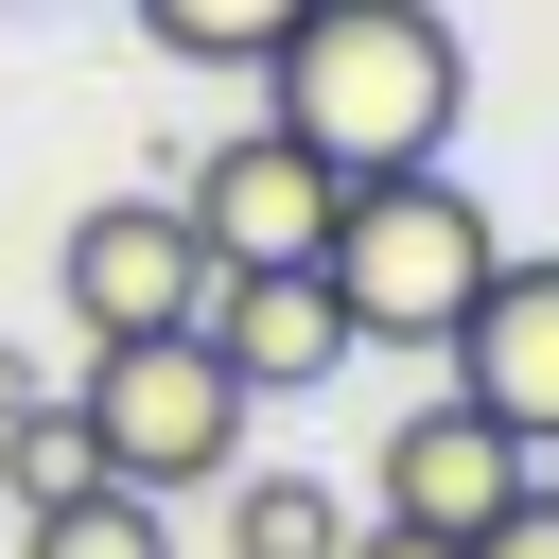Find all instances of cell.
<instances>
[{"mask_svg":"<svg viewBox=\"0 0 559 559\" xmlns=\"http://www.w3.org/2000/svg\"><path fill=\"white\" fill-rule=\"evenodd\" d=\"M332 559H472V542H437V524H384V507H367V524H349Z\"/></svg>","mask_w":559,"mask_h":559,"instance_id":"5bb4252c","label":"cell"},{"mask_svg":"<svg viewBox=\"0 0 559 559\" xmlns=\"http://www.w3.org/2000/svg\"><path fill=\"white\" fill-rule=\"evenodd\" d=\"M192 332L227 349V384H245V402H314V384L367 349V332H349V297H332V262H210Z\"/></svg>","mask_w":559,"mask_h":559,"instance_id":"5b68a950","label":"cell"},{"mask_svg":"<svg viewBox=\"0 0 559 559\" xmlns=\"http://www.w3.org/2000/svg\"><path fill=\"white\" fill-rule=\"evenodd\" d=\"M52 297H70L87 332H157V314H192V297H210V245H192V210H175V192H105V210H70Z\"/></svg>","mask_w":559,"mask_h":559,"instance_id":"8992f818","label":"cell"},{"mask_svg":"<svg viewBox=\"0 0 559 559\" xmlns=\"http://www.w3.org/2000/svg\"><path fill=\"white\" fill-rule=\"evenodd\" d=\"M314 262H332V297H349L367 349H454V314H472V280L507 245H489V210H472L454 157H402V175H349L332 192V245Z\"/></svg>","mask_w":559,"mask_h":559,"instance_id":"7a4b0ae2","label":"cell"},{"mask_svg":"<svg viewBox=\"0 0 559 559\" xmlns=\"http://www.w3.org/2000/svg\"><path fill=\"white\" fill-rule=\"evenodd\" d=\"M332 542H349V507L314 472H227V559H332Z\"/></svg>","mask_w":559,"mask_h":559,"instance_id":"30bf717a","label":"cell"},{"mask_svg":"<svg viewBox=\"0 0 559 559\" xmlns=\"http://www.w3.org/2000/svg\"><path fill=\"white\" fill-rule=\"evenodd\" d=\"M17 559H175V524H157V489H122V472H87V489H52V507H17Z\"/></svg>","mask_w":559,"mask_h":559,"instance_id":"9c48e42d","label":"cell"},{"mask_svg":"<svg viewBox=\"0 0 559 559\" xmlns=\"http://www.w3.org/2000/svg\"><path fill=\"white\" fill-rule=\"evenodd\" d=\"M87 472H105V437H87V402H70V384L0 419V489H17V507H52V489H87Z\"/></svg>","mask_w":559,"mask_h":559,"instance_id":"7c38bea8","label":"cell"},{"mask_svg":"<svg viewBox=\"0 0 559 559\" xmlns=\"http://www.w3.org/2000/svg\"><path fill=\"white\" fill-rule=\"evenodd\" d=\"M332 192H349V175H332L314 140H280V122H227V140L175 175V210H192L210 262H314V245H332Z\"/></svg>","mask_w":559,"mask_h":559,"instance_id":"277c9868","label":"cell"},{"mask_svg":"<svg viewBox=\"0 0 559 559\" xmlns=\"http://www.w3.org/2000/svg\"><path fill=\"white\" fill-rule=\"evenodd\" d=\"M454 384H472L524 454H559V262H489V280H472V314H454Z\"/></svg>","mask_w":559,"mask_h":559,"instance_id":"ba28073f","label":"cell"},{"mask_svg":"<svg viewBox=\"0 0 559 559\" xmlns=\"http://www.w3.org/2000/svg\"><path fill=\"white\" fill-rule=\"evenodd\" d=\"M17 402H52V367H35V349H0V419H17Z\"/></svg>","mask_w":559,"mask_h":559,"instance_id":"9a60e30c","label":"cell"},{"mask_svg":"<svg viewBox=\"0 0 559 559\" xmlns=\"http://www.w3.org/2000/svg\"><path fill=\"white\" fill-rule=\"evenodd\" d=\"M87 437H105V472L122 489H227V454H245V384H227V349L192 332V314H157V332H87Z\"/></svg>","mask_w":559,"mask_h":559,"instance_id":"3957f363","label":"cell"},{"mask_svg":"<svg viewBox=\"0 0 559 559\" xmlns=\"http://www.w3.org/2000/svg\"><path fill=\"white\" fill-rule=\"evenodd\" d=\"M122 17H140V35L175 52V70H262L297 0H122Z\"/></svg>","mask_w":559,"mask_h":559,"instance_id":"8fae6325","label":"cell"},{"mask_svg":"<svg viewBox=\"0 0 559 559\" xmlns=\"http://www.w3.org/2000/svg\"><path fill=\"white\" fill-rule=\"evenodd\" d=\"M524 472H542V454H524V437H507L472 384H437L419 419H384V454H367V507H384V524H437V542H472V524H489Z\"/></svg>","mask_w":559,"mask_h":559,"instance_id":"52a82bcc","label":"cell"},{"mask_svg":"<svg viewBox=\"0 0 559 559\" xmlns=\"http://www.w3.org/2000/svg\"><path fill=\"white\" fill-rule=\"evenodd\" d=\"M472 559H559V472H524V489L472 524Z\"/></svg>","mask_w":559,"mask_h":559,"instance_id":"4fadbf2b","label":"cell"},{"mask_svg":"<svg viewBox=\"0 0 559 559\" xmlns=\"http://www.w3.org/2000/svg\"><path fill=\"white\" fill-rule=\"evenodd\" d=\"M262 122L314 140L332 175H402V157H454L472 52H454L437 0H297L280 52H262Z\"/></svg>","mask_w":559,"mask_h":559,"instance_id":"6da1fadb","label":"cell"}]
</instances>
